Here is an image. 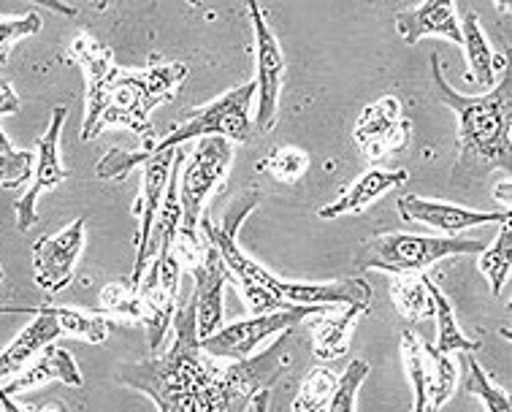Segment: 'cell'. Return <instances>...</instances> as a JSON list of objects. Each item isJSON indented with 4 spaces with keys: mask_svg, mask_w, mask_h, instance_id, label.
Wrapping results in <instances>:
<instances>
[{
    "mask_svg": "<svg viewBox=\"0 0 512 412\" xmlns=\"http://www.w3.org/2000/svg\"><path fill=\"white\" fill-rule=\"evenodd\" d=\"M174 345L166 353L122 364L117 380L149 396L158 412H247L290 369L288 331L258 356L220 361L204 353L193 296L174 312Z\"/></svg>",
    "mask_w": 512,
    "mask_h": 412,
    "instance_id": "6da1fadb",
    "label": "cell"
},
{
    "mask_svg": "<svg viewBox=\"0 0 512 412\" xmlns=\"http://www.w3.org/2000/svg\"><path fill=\"white\" fill-rule=\"evenodd\" d=\"M187 74H190L187 63H163V66H149L144 71L114 68L101 101L84 112L82 141H93L106 128L122 125V128H128L139 136L144 150H152L158 139H155V128L149 122V114L160 103L177 98Z\"/></svg>",
    "mask_w": 512,
    "mask_h": 412,
    "instance_id": "7a4b0ae2",
    "label": "cell"
},
{
    "mask_svg": "<svg viewBox=\"0 0 512 412\" xmlns=\"http://www.w3.org/2000/svg\"><path fill=\"white\" fill-rule=\"evenodd\" d=\"M431 79L437 90V101L445 103L458 117V147L464 160H475L485 166L510 171V68L504 71L502 85L485 95H461L450 87L442 71L439 52L431 55Z\"/></svg>",
    "mask_w": 512,
    "mask_h": 412,
    "instance_id": "3957f363",
    "label": "cell"
},
{
    "mask_svg": "<svg viewBox=\"0 0 512 412\" xmlns=\"http://www.w3.org/2000/svg\"><path fill=\"white\" fill-rule=\"evenodd\" d=\"M261 198V190L250 188L228 206V212H225L220 228H217L212 220H206V217H201V223H198L201 234L215 244L217 253H220V258H223L225 266H228V272L233 274V285H236V291L244 296L252 315H269V312H280V309L288 307V304L274 293L277 274H271L269 269H263L261 263L252 261L250 255L239 247V239H236V234H239V228H242L244 223V217L250 215L252 209L261 204Z\"/></svg>",
    "mask_w": 512,
    "mask_h": 412,
    "instance_id": "277c9868",
    "label": "cell"
},
{
    "mask_svg": "<svg viewBox=\"0 0 512 412\" xmlns=\"http://www.w3.org/2000/svg\"><path fill=\"white\" fill-rule=\"evenodd\" d=\"M179 147L166 152H125L120 147H114L98 160L95 166V177L98 179H122L128 177L133 169H144V179H141V196L133 206V217H139V236H136V263H133L131 274V291H139L141 280L149 269V234H152V225L158 220L160 204L166 196L168 179L177 163Z\"/></svg>",
    "mask_w": 512,
    "mask_h": 412,
    "instance_id": "5b68a950",
    "label": "cell"
},
{
    "mask_svg": "<svg viewBox=\"0 0 512 412\" xmlns=\"http://www.w3.org/2000/svg\"><path fill=\"white\" fill-rule=\"evenodd\" d=\"M485 244L480 239H458V236H415V234H380L369 239L355 255V266L361 272L385 274H423L434 263L453 255H480Z\"/></svg>",
    "mask_w": 512,
    "mask_h": 412,
    "instance_id": "8992f818",
    "label": "cell"
},
{
    "mask_svg": "<svg viewBox=\"0 0 512 412\" xmlns=\"http://www.w3.org/2000/svg\"><path fill=\"white\" fill-rule=\"evenodd\" d=\"M252 101H255V82L231 87L217 101L206 103L187 120L174 125L166 139H160L152 150L144 152L174 150V147H185L190 141L206 139V136H220V139L244 144L252 136Z\"/></svg>",
    "mask_w": 512,
    "mask_h": 412,
    "instance_id": "52a82bcc",
    "label": "cell"
},
{
    "mask_svg": "<svg viewBox=\"0 0 512 412\" xmlns=\"http://www.w3.org/2000/svg\"><path fill=\"white\" fill-rule=\"evenodd\" d=\"M233 160V147L228 139L206 136L196 141V150L179 171V204H182V223L179 228L187 234H198V223L204 217L206 198L228 177Z\"/></svg>",
    "mask_w": 512,
    "mask_h": 412,
    "instance_id": "ba28073f",
    "label": "cell"
},
{
    "mask_svg": "<svg viewBox=\"0 0 512 412\" xmlns=\"http://www.w3.org/2000/svg\"><path fill=\"white\" fill-rule=\"evenodd\" d=\"M328 312L326 307H285L280 312H269V315H252L247 320H236L231 326H223L212 337L201 339L204 353L220 361H244V358L255 356V350L280 331H290L298 326L301 320L312 318Z\"/></svg>",
    "mask_w": 512,
    "mask_h": 412,
    "instance_id": "9c48e42d",
    "label": "cell"
},
{
    "mask_svg": "<svg viewBox=\"0 0 512 412\" xmlns=\"http://www.w3.org/2000/svg\"><path fill=\"white\" fill-rule=\"evenodd\" d=\"M250 11L252 30H255V63H258V74H255V98H258V109H255V122L252 128L261 133H269L277 122L280 114V93L282 82H285V55H282V44L277 36L271 33L269 22L263 17L258 3H247Z\"/></svg>",
    "mask_w": 512,
    "mask_h": 412,
    "instance_id": "30bf717a",
    "label": "cell"
},
{
    "mask_svg": "<svg viewBox=\"0 0 512 412\" xmlns=\"http://www.w3.org/2000/svg\"><path fill=\"white\" fill-rule=\"evenodd\" d=\"M68 112L63 106L52 109L49 125L44 136L36 144V166H33V177H30V188L22 193L14 209H17V228L19 231H30L38 223L36 204L38 198L49 193V190L60 188L68 179V169L60 160V133L66 128Z\"/></svg>",
    "mask_w": 512,
    "mask_h": 412,
    "instance_id": "8fae6325",
    "label": "cell"
},
{
    "mask_svg": "<svg viewBox=\"0 0 512 412\" xmlns=\"http://www.w3.org/2000/svg\"><path fill=\"white\" fill-rule=\"evenodd\" d=\"M84 244H87L84 217H76L63 231H57L55 236H44L33 244V280L41 291H66L74 280L76 261L84 253Z\"/></svg>",
    "mask_w": 512,
    "mask_h": 412,
    "instance_id": "7c38bea8",
    "label": "cell"
},
{
    "mask_svg": "<svg viewBox=\"0 0 512 412\" xmlns=\"http://www.w3.org/2000/svg\"><path fill=\"white\" fill-rule=\"evenodd\" d=\"M412 120L404 117L401 103L393 95H382L369 103L355 122V141L369 160H380L388 152L404 150L410 144Z\"/></svg>",
    "mask_w": 512,
    "mask_h": 412,
    "instance_id": "4fadbf2b",
    "label": "cell"
},
{
    "mask_svg": "<svg viewBox=\"0 0 512 412\" xmlns=\"http://www.w3.org/2000/svg\"><path fill=\"white\" fill-rule=\"evenodd\" d=\"M187 272L193 274L196 288H193V304H196V331L198 339H206L223 328V291L233 274L217 253V247L204 236V250Z\"/></svg>",
    "mask_w": 512,
    "mask_h": 412,
    "instance_id": "5bb4252c",
    "label": "cell"
},
{
    "mask_svg": "<svg viewBox=\"0 0 512 412\" xmlns=\"http://www.w3.org/2000/svg\"><path fill=\"white\" fill-rule=\"evenodd\" d=\"M399 215L410 223H423L439 231L445 236H458L477 228V225L491 223H510V209L502 212H477V209H466V206L447 204V201H431V198L420 196H401L399 198Z\"/></svg>",
    "mask_w": 512,
    "mask_h": 412,
    "instance_id": "9a60e30c",
    "label": "cell"
},
{
    "mask_svg": "<svg viewBox=\"0 0 512 412\" xmlns=\"http://www.w3.org/2000/svg\"><path fill=\"white\" fill-rule=\"evenodd\" d=\"M22 312L33 315V323L22 328V334L0 353V383L17 377L44 347L57 342V337H63L57 320L41 307H0V315H22Z\"/></svg>",
    "mask_w": 512,
    "mask_h": 412,
    "instance_id": "2e32d148",
    "label": "cell"
},
{
    "mask_svg": "<svg viewBox=\"0 0 512 412\" xmlns=\"http://www.w3.org/2000/svg\"><path fill=\"white\" fill-rule=\"evenodd\" d=\"M49 380H60V383L71 385V388H82L84 385L82 369L76 364V358L71 356V350L60 347L57 342L44 347L17 377H11L3 391L9 396H17L22 391H28V388L49 383Z\"/></svg>",
    "mask_w": 512,
    "mask_h": 412,
    "instance_id": "e0dca14e",
    "label": "cell"
},
{
    "mask_svg": "<svg viewBox=\"0 0 512 412\" xmlns=\"http://www.w3.org/2000/svg\"><path fill=\"white\" fill-rule=\"evenodd\" d=\"M396 28L404 44H418L426 36H445L461 44V25H458V9L450 0H431L420 3L415 9L396 14Z\"/></svg>",
    "mask_w": 512,
    "mask_h": 412,
    "instance_id": "ac0fdd59",
    "label": "cell"
},
{
    "mask_svg": "<svg viewBox=\"0 0 512 412\" xmlns=\"http://www.w3.org/2000/svg\"><path fill=\"white\" fill-rule=\"evenodd\" d=\"M95 312H109V315L133 320V323H139V326L147 328V342L149 347H152V353L158 350L163 337L168 334V328H171V320L158 315V312L149 307L139 293L131 291V285H125V282H109L101 291V304H98Z\"/></svg>",
    "mask_w": 512,
    "mask_h": 412,
    "instance_id": "d6986e66",
    "label": "cell"
},
{
    "mask_svg": "<svg viewBox=\"0 0 512 412\" xmlns=\"http://www.w3.org/2000/svg\"><path fill=\"white\" fill-rule=\"evenodd\" d=\"M458 25H461V47H464L466 63H469L466 79L477 82V87L485 90V93H491L496 87L499 74H504L510 68L507 66V57L496 55L494 49H491L483 33V25H480V17H477L475 11H466Z\"/></svg>",
    "mask_w": 512,
    "mask_h": 412,
    "instance_id": "ffe728a7",
    "label": "cell"
},
{
    "mask_svg": "<svg viewBox=\"0 0 512 412\" xmlns=\"http://www.w3.org/2000/svg\"><path fill=\"white\" fill-rule=\"evenodd\" d=\"M410 179V174L404 169H366L361 177L355 179L353 185L342 193V196L336 198L334 204L323 206L317 217H323V220H334V217H345V215H358V212H364L366 206L374 204L382 193H388V190L399 188Z\"/></svg>",
    "mask_w": 512,
    "mask_h": 412,
    "instance_id": "44dd1931",
    "label": "cell"
},
{
    "mask_svg": "<svg viewBox=\"0 0 512 412\" xmlns=\"http://www.w3.org/2000/svg\"><path fill=\"white\" fill-rule=\"evenodd\" d=\"M328 312H320V318L309 323V334H312L315 356L323 358V361H334V358H342L347 353V337L353 331L355 320H361L372 312V301L345 307L339 315H328Z\"/></svg>",
    "mask_w": 512,
    "mask_h": 412,
    "instance_id": "7402d4cb",
    "label": "cell"
},
{
    "mask_svg": "<svg viewBox=\"0 0 512 412\" xmlns=\"http://www.w3.org/2000/svg\"><path fill=\"white\" fill-rule=\"evenodd\" d=\"M68 57L79 63L87 76V109L101 101L103 90L109 85V79L114 74V52L109 47H103L101 41H95L90 33H79L68 47Z\"/></svg>",
    "mask_w": 512,
    "mask_h": 412,
    "instance_id": "603a6c76",
    "label": "cell"
},
{
    "mask_svg": "<svg viewBox=\"0 0 512 412\" xmlns=\"http://www.w3.org/2000/svg\"><path fill=\"white\" fill-rule=\"evenodd\" d=\"M426 288H429V296L434 301V320H437V345H431L434 353H442V356H453V353H477L480 350V342L469 339L461 331L456 320V312H453V304L447 299L439 285L426 277Z\"/></svg>",
    "mask_w": 512,
    "mask_h": 412,
    "instance_id": "cb8c5ba5",
    "label": "cell"
},
{
    "mask_svg": "<svg viewBox=\"0 0 512 412\" xmlns=\"http://www.w3.org/2000/svg\"><path fill=\"white\" fill-rule=\"evenodd\" d=\"M401 356H404V366H407L412 391H415V410L412 412H439L429 399L431 353L426 342H420L415 331H404V337H401Z\"/></svg>",
    "mask_w": 512,
    "mask_h": 412,
    "instance_id": "d4e9b609",
    "label": "cell"
},
{
    "mask_svg": "<svg viewBox=\"0 0 512 412\" xmlns=\"http://www.w3.org/2000/svg\"><path fill=\"white\" fill-rule=\"evenodd\" d=\"M391 299L407 323L434 318V301L426 288V274H393Z\"/></svg>",
    "mask_w": 512,
    "mask_h": 412,
    "instance_id": "484cf974",
    "label": "cell"
},
{
    "mask_svg": "<svg viewBox=\"0 0 512 412\" xmlns=\"http://www.w3.org/2000/svg\"><path fill=\"white\" fill-rule=\"evenodd\" d=\"M510 223L502 225V231L496 236V242L491 247H485L480 253V272L491 280V293L499 296L504 291V282L510 280L512 255H510Z\"/></svg>",
    "mask_w": 512,
    "mask_h": 412,
    "instance_id": "4316f807",
    "label": "cell"
},
{
    "mask_svg": "<svg viewBox=\"0 0 512 412\" xmlns=\"http://www.w3.org/2000/svg\"><path fill=\"white\" fill-rule=\"evenodd\" d=\"M464 364H466V380L464 388L466 394L477 396L483 402L485 412H512L510 396L504 394L502 388H496L488 375L483 372V366L477 361L475 353H464Z\"/></svg>",
    "mask_w": 512,
    "mask_h": 412,
    "instance_id": "83f0119b",
    "label": "cell"
},
{
    "mask_svg": "<svg viewBox=\"0 0 512 412\" xmlns=\"http://www.w3.org/2000/svg\"><path fill=\"white\" fill-rule=\"evenodd\" d=\"M336 388V377L328 372L326 366H315L309 369L304 383H301V391L293 399V407L290 412H323L331 402Z\"/></svg>",
    "mask_w": 512,
    "mask_h": 412,
    "instance_id": "f1b7e54d",
    "label": "cell"
},
{
    "mask_svg": "<svg viewBox=\"0 0 512 412\" xmlns=\"http://www.w3.org/2000/svg\"><path fill=\"white\" fill-rule=\"evenodd\" d=\"M255 169L261 174H271L285 185H293L307 174L309 155L304 150H298V147H280V150H271L266 158L258 160Z\"/></svg>",
    "mask_w": 512,
    "mask_h": 412,
    "instance_id": "f546056e",
    "label": "cell"
},
{
    "mask_svg": "<svg viewBox=\"0 0 512 412\" xmlns=\"http://www.w3.org/2000/svg\"><path fill=\"white\" fill-rule=\"evenodd\" d=\"M369 372H372V369H369V364H366L364 358L350 361V366L345 369V375L336 380L334 396H331L326 412H355V399H358L361 385L369 380Z\"/></svg>",
    "mask_w": 512,
    "mask_h": 412,
    "instance_id": "4dcf8cb0",
    "label": "cell"
},
{
    "mask_svg": "<svg viewBox=\"0 0 512 412\" xmlns=\"http://www.w3.org/2000/svg\"><path fill=\"white\" fill-rule=\"evenodd\" d=\"M44 28V22L38 14H22V17H0V68L9 63L11 49L17 41L28 36H36Z\"/></svg>",
    "mask_w": 512,
    "mask_h": 412,
    "instance_id": "1f68e13d",
    "label": "cell"
},
{
    "mask_svg": "<svg viewBox=\"0 0 512 412\" xmlns=\"http://www.w3.org/2000/svg\"><path fill=\"white\" fill-rule=\"evenodd\" d=\"M33 166H36L33 152L14 150L9 155H0V188H22L33 177Z\"/></svg>",
    "mask_w": 512,
    "mask_h": 412,
    "instance_id": "d6a6232c",
    "label": "cell"
},
{
    "mask_svg": "<svg viewBox=\"0 0 512 412\" xmlns=\"http://www.w3.org/2000/svg\"><path fill=\"white\" fill-rule=\"evenodd\" d=\"M19 112V95L14 93V87L0 79V117L3 114H17Z\"/></svg>",
    "mask_w": 512,
    "mask_h": 412,
    "instance_id": "836d02e7",
    "label": "cell"
},
{
    "mask_svg": "<svg viewBox=\"0 0 512 412\" xmlns=\"http://www.w3.org/2000/svg\"><path fill=\"white\" fill-rule=\"evenodd\" d=\"M0 404H3V412H30L25 410V407H19L17 402H14V396H9L3 388H0Z\"/></svg>",
    "mask_w": 512,
    "mask_h": 412,
    "instance_id": "e575fe53",
    "label": "cell"
},
{
    "mask_svg": "<svg viewBox=\"0 0 512 412\" xmlns=\"http://www.w3.org/2000/svg\"><path fill=\"white\" fill-rule=\"evenodd\" d=\"M269 396L271 391H263V394H258L252 402H255V412H269Z\"/></svg>",
    "mask_w": 512,
    "mask_h": 412,
    "instance_id": "d590c367",
    "label": "cell"
},
{
    "mask_svg": "<svg viewBox=\"0 0 512 412\" xmlns=\"http://www.w3.org/2000/svg\"><path fill=\"white\" fill-rule=\"evenodd\" d=\"M496 198H502L504 204H507V209H510V182H502V185H496Z\"/></svg>",
    "mask_w": 512,
    "mask_h": 412,
    "instance_id": "8d00e7d4",
    "label": "cell"
},
{
    "mask_svg": "<svg viewBox=\"0 0 512 412\" xmlns=\"http://www.w3.org/2000/svg\"><path fill=\"white\" fill-rule=\"evenodd\" d=\"M9 152H14V144H11V139L6 136V131L0 128V155H9Z\"/></svg>",
    "mask_w": 512,
    "mask_h": 412,
    "instance_id": "74e56055",
    "label": "cell"
},
{
    "mask_svg": "<svg viewBox=\"0 0 512 412\" xmlns=\"http://www.w3.org/2000/svg\"><path fill=\"white\" fill-rule=\"evenodd\" d=\"M3 280H6V272H3V266H0V285H3Z\"/></svg>",
    "mask_w": 512,
    "mask_h": 412,
    "instance_id": "f35d334b",
    "label": "cell"
},
{
    "mask_svg": "<svg viewBox=\"0 0 512 412\" xmlns=\"http://www.w3.org/2000/svg\"><path fill=\"white\" fill-rule=\"evenodd\" d=\"M0 412H3V404H0Z\"/></svg>",
    "mask_w": 512,
    "mask_h": 412,
    "instance_id": "ab89813d",
    "label": "cell"
},
{
    "mask_svg": "<svg viewBox=\"0 0 512 412\" xmlns=\"http://www.w3.org/2000/svg\"><path fill=\"white\" fill-rule=\"evenodd\" d=\"M0 17H3V14H0Z\"/></svg>",
    "mask_w": 512,
    "mask_h": 412,
    "instance_id": "60d3db41",
    "label": "cell"
}]
</instances>
